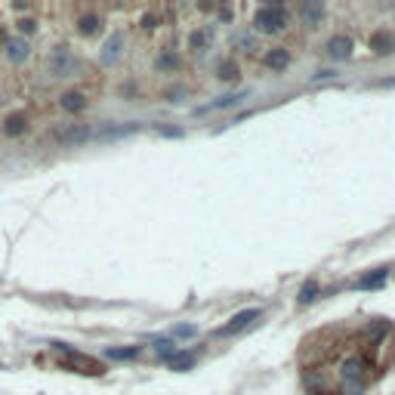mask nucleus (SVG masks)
I'll use <instances>...</instances> for the list:
<instances>
[{"instance_id":"f3484780","label":"nucleus","mask_w":395,"mask_h":395,"mask_svg":"<svg viewBox=\"0 0 395 395\" xmlns=\"http://www.w3.org/2000/svg\"><path fill=\"white\" fill-rule=\"evenodd\" d=\"M216 75H220V81H238L241 68H238V62H235V59H226V62H220Z\"/></svg>"},{"instance_id":"393cba45","label":"nucleus","mask_w":395,"mask_h":395,"mask_svg":"<svg viewBox=\"0 0 395 395\" xmlns=\"http://www.w3.org/2000/svg\"><path fill=\"white\" fill-rule=\"evenodd\" d=\"M334 75H337V71H318L312 81H327V77H334Z\"/></svg>"},{"instance_id":"6e6552de","label":"nucleus","mask_w":395,"mask_h":395,"mask_svg":"<svg viewBox=\"0 0 395 395\" xmlns=\"http://www.w3.org/2000/svg\"><path fill=\"white\" fill-rule=\"evenodd\" d=\"M3 56L10 65H25L31 59V41H25V37H19V35H10L3 44Z\"/></svg>"},{"instance_id":"0eeeda50","label":"nucleus","mask_w":395,"mask_h":395,"mask_svg":"<svg viewBox=\"0 0 395 395\" xmlns=\"http://www.w3.org/2000/svg\"><path fill=\"white\" fill-rule=\"evenodd\" d=\"M75 31L81 37H87V41H93V37H99L105 31V19H102V12H96V10H87V12H81L77 16V22H75Z\"/></svg>"},{"instance_id":"f8f14e48","label":"nucleus","mask_w":395,"mask_h":395,"mask_svg":"<svg viewBox=\"0 0 395 395\" xmlns=\"http://www.w3.org/2000/svg\"><path fill=\"white\" fill-rule=\"evenodd\" d=\"M186 50L192 56H204L210 50V28H192L186 35Z\"/></svg>"},{"instance_id":"4468645a","label":"nucleus","mask_w":395,"mask_h":395,"mask_svg":"<svg viewBox=\"0 0 395 395\" xmlns=\"http://www.w3.org/2000/svg\"><path fill=\"white\" fill-rule=\"evenodd\" d=\"M296 12H300L302 25H312V28H318V25L325 22V16H327V6L325 3H302Z\"/></svg>"},{"instance_id":"dca6fc26","label":"nucleus","mask_w":395,"mask_h":395,"mask_svg":"<svg viewBox=\"0 0 395 395\" xmlns=\"http://www.w3.org/2000/svg\"><path fill=\"white\" fill-rule=\"evenodd\" d=\"M121 52H124V31H115V35L105 41V47H102V62L105 65L117 62V59H121Z\"/></svg>"},{"instance_id":"7ed1b4c3","label":"nucleus","mask_w":395,"mask_h":395,"mask_svg":"<svg viewBox=\"0 0 395 395\" xmlns=\"http://www.w3.org/2000/svg\"><path fill=\"white\" fill-rule=\"evenodd\" d=\"M355 35H349V31H334L331 37L325 41V56L334 59V62H346V59H352L355 52Z\"/></svg>"},{"instance_id":"ddd939ff","label":"nucleus","mask_w":395,"mask_h":395,"mask_svg":"<svg viewBox=\"0 0 395 395\" xmlns=\"http://www.w3.org/2000/svg\"><path fill=\"white\" fill-rule=\"evenodd\" d=\"M260 318V309H244V312H238L232 321H229L226 327H220V337H229V334H238V331H244V327L250 325V321H256Z\"/></svg>"},{"instance_id":"412c9836","label":"nucleus","mask_w":395,"mask_h":395,"mask_svg":"<svg viewBox=\"0 0 395 395\" xmlns=\"http://www.w3.org/2000/svg\"><path fill=\"white\" fill-rule=\"evenodd\" d=\"M16 25H19V37H25V41H28V37L41 28V22H35V19H19Z\"/></svg>"},{"instance_id":"9b49d317","label":"nucleus","mask_w":395,"mask_h":395,"mask_svg":"<svg viewBox=\"0 0 395 395\" xmlns=\"http://www.w3.org/2000/svg\"><path fill=\"white\" fill-rule=\"evenodd\" d=\"M56 139L62 142V146H81V142H87L90 139V124H81V121H75V124H65L62 130L56 133Z\"/></svg>"},{"instance_id":"f257e3e1","label":"nucleus","mask_w":395,"mask_h":395,"mask_svg":"<svg viewBox=\"0 0 395 395\" xmlns=\"http://www.w3.org/2000/svg\"><path fill=\"white\" fill-rule=\"evenodd\" d=\"M250 28H253V35H266V37L281 35V31L291 28V10H287L285 3L256 6L253 19H250Z\"/></svg>"},{"instance_id":"a211bd4d","label":"nucleus","mask_w":395,"mask_h":395,"mask_svg":"<svg viewBox=\"0 0 395 395\" xmlns=\"http://www.w3.org/2000/svg\"><path fill=\"white\" fill-rule=\"evenodd\" d=\"M161 25H164L161 10H148V12H142V19H139V28H142V31H157Z\"/></svg>"},{"instance_id":"1a4fd4ad","label":"nucleus","mask_w":395,"mask_h":395,"mask_svg":"<svg viewBox=\"0 0 395 395\" xmlns=\"http://www.w3.org/2000/svg\"><path fill=\"white\" fill-rule=\"evenodd\" d=\"M151 65H155L157 75H176V71L182 68V56L176 47H164V50H157V56Z\"/></svg>"},{"instance_id":"6ab92c4d","label":"nucleus","mask_w":395,"mask_h":395,"mask_svg":"<svg viewBox=\"0 0 395 395\" xmlns=\"http://www.w3.org/2000/svg\"><path fill=\"white\" fill-rule=\"evenodd\" d=\"M383 281H386V269H374L371 275L358 278V287H361V291H371V287H380Z\"/></svg>"},{"instance_id":"5701e85b","label":"nucleus","mask_w":395,"mask_h":395,"mask_svg":"<svg viewBox=\"0 0 395 395\" xmlns=\"http://www.w3.org/2000/svg\"><path fill=\"white\" fill-rule=\"evenodd\" d=\"M139 355V346H130V349H108V358H133Z\"/></svg>"},{"instance_id":"f03ea898","label":"nucleus","mask_w":395,"mask_h":395,"mask_svg":"<svg viewBox=\"0 0 395 395\" xmlns=\"http://www.w3.org/2000/svg\"><path fill=\"white\" fill-rule=\"evenodd\" d=\"M44 71H47L50 77H75L77 71H81V59H77V52L71 47L56 44V47H50L47 56H44Z\"/></svg>"},{"instance_id":"9d476101","label":"nucleus","mask_w":395,"mask_h":395,"mask_svg":"<svg viewBox=\"0 0 395 395\" xmlns=\"http://www.w3.org/2000/svg\"><path fill=\"white\" fill-rule=\"evenodd\" d=\"M291 59H293V56H291V50H287V47H269V50L260 56V65H262L266 71H278V75H281V71L291 65Z\"/></svg>"},{"instance_id":"4be33fe9","label":"nucleus","mask_w":395,"mask_h":395,"mask_svg":"<svg viewBox=\"0 0 395 395\" xmlns=\"http://www.w3.org/2000/svg\"><path fill=\"white\" fill-rule=\"evenodd\" d=\"M167 365L173 367V371H189V367L195 365L192 355H173V358H167Z\"/></svg>"},{"instance_id":"b1692460","label":"nucleus","mask_w":395,"mask_h":395,"mask_svg":"<svg viewBox=\"0 0 395 395\" xmlns=\"http://www.w3.org/2000/svg\"><path fill=\"white\" fill-rule=\"evenodd\" d=\"M315 293H318V285H315V281H312V285H306V287H302V291H300V302L315 300Z\"/></svg>"},{"instance_id":"2eb2a0df","label":"nucleus","mask_w":395,"mask_h":395,"mask_svg":"<svg viewBox=\"0 0 395 395\" xmlns=\"http://www.w3.org/2000/svg\"><path fill=\"white\" fill-rule=\"evenodd\" d=\"M371 50L377 52V56H395V35L392 31H374Z\"/></svg>"},{"instance_id":"a878e982","label":"nucleus","mask_w":395,"mask_h":395,"mask_svg":"<svg viewBox=\"0 0 395 395\" xmlns=\"http://www.w3.org/2000/svg\"><path fill=\"white\" fill-rule=\"evenodd\" d=\"M176 334H180V337H192L195 327H192V325H189V327H176Z\"/></svg>"},{"instance_id":"aec40b11","label":"nucleus","mask_w":395,"mask_h":395,"mask_svg":"<svg viewBox=\"0 0 395 395\" xmlns=\"http://www.w3.org/2000/svg\"><path fill=\"white\" fill-rule=\"evenodd\" d=\"M247 93H229V96H222V99H216V102H210L207 108L210 111H216V108H232V105H238L241 99H244Z\"/></svg>"},{"instance_id":"39448f33","label":"nucleus","mask_w":395,"mask_h":395,"mask_svg":"<svg viewBox=\"0 0 395 395\" xmlns=\"http://www.w3.org/2000/svg\"><path fill=\"white\" fill-rule=\"evenodd\" d=\"M31 130V115L22 108L10 111V115H3V121H0V133L10 136V139H19V136H25Z\"/></svg>"},{"instance_id":"423d86ee","label":"nucleus","mask_w":395,"mask_h":395,"mask_svg":"<svg viewBox=\"0 0 395 395\" xmlns=\"http://www.w3.org/2000/svg\"><path fill=\"white\" fill-rule=\"evenodd\" d=\"M56 108L62 115H84L90 108V96L84 90H62L56 99Z\"/></svg>"},{"instance_id":"20e7f679","label":"nucleus","mask_w":395,"mask_h":395,"mask_svg":"<svg viewBox=\"0 0 395 395\" xmlns=\"http://www.w3.org/2000/svg\"><path fill=\"white\" fill-rule=\"evenodd\" d=\"M59 352H65V365L71 367V371H77V374H102V365H99L96 358H90V355H81V352H75V349H68L65 343H56Z\"/></svg>"}]
</instances>
